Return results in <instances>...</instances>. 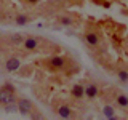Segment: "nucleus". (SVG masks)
<instances>
[{"mask_svg":"<svg viewBox=\"0 0 128 120\" xmlns=\"http://www.w3.org/2000/svg\"><path fill=\"white\" fill-rule=\"evenodd\" d=\"M21 67V59H19V56H10V58L5 59V70L10 72V74H13V72H16Z\"/></svg>","mask_w":128,"mask_h":120,"instance_id":"423d86ee","label":"nucleus"},{"mask_svg":"<svg viewBox=\"0 0 128 120\" xmlns=\"http://www.w3.org/2000/svg\"><path fill=\"white\" fill-rule=\"evenodd\" d=\"M26 2H27V3H30V5H35L38 0H26Z\"/></svg>","mask_w":128,"mask_h":120,"instance_id":"f3484780","label":"nucleus"},{"mask_svg":"<svg viewBox=\"0 0 128 120\" xmlns=\"http://www.w3.org/2000/svg\"><path fill=\"white\" fill-rule=\"evenodd\" d=\"M0 61H2V56H0Z\"/></svg>","mask_w":128,"mask_h":120,"instance_id":"6ab92c4d","label":"nucleus"},{"mask_svg":"<svg viewBox=\"0 0 128 120\" xmlns=\"http://www.w3.org/2000/svg\"><path fill=\"white\" fill-rule=\"evenodd\" d=\"M70 96L75 99H83L85 98V85L83 83H74L70 88Z\"/></svg>","mask_w":128,"mask_h":120,"instance_id":"9d476101","label":"nucleus"},{"mask_svg":"<svg viewBox=\"0 0 128 120\" xmlns=\"http://www.w3.org/2000/svg\"><path fill=\"white\" fill-rule=\"evenodd\" d=\"M115 74L122 83H128V67H125L123 64H118V67L115 69Z\"/></svg>","mask_w":128,"mask_h":120,"instance_id":"f8f14e48","label":"nucleus"},{"mask_svg":"<svg viewBox=\"0 0 128 120\" xmlns=\"http://www.w3.org/2000/svg\"><path fill=\"white\" fill-rule=\"evenodd\" d=\"M59 24H62V26H72V24L75 22V18L74 16H69V14H61L58 18Z\"/></svg>","mask_w":128,"mask_h":120,"instance_id":"2eb2a0df","label":"nucleus"},{"mask_svg":"<svg viewBox=\"0 0 128 120\" xmlns=\"http://www.w3.org/2000/svg\"><path fill=\"white\" fill-rule=\"evenodd\" d=\"M45 64L53 70H62V69H66L67 58L66 56H50V58H46Z\"/></svg>","mask_w":128,"mask_h":120,"instance_id":"7ed1b4c3","label":"nucleus"},{"mask_svg":"<svg viewBox=\"0 0 128 120\" xmlns=\"http://www.w3.org/2000/svg\"><path fill=\"white\" fill-rule=\"evenodd\" d=\"M22 48L27 53L40 51V48H42V38L35 37V35H26V37H24V42H22Z\"/></svg>","mask_w":128,"mask_h":120,"instance_id":"f257e3e1","label":"nucleus"},{"mask_svg":"<svg viewBox=\"0 0 128 120\" xmlns=\"http://www.w3.org/2000/svg\"><path fill=\"white\" fill-rule=\"evenodd\" d=\"M102 115L106 118H117V114H115V104H110V102H104L102 104Z\"/></svg>","mask_w":128,"mask_h":120,"instance_id":"9b49d317","label":"nucleus"},{"mask_svg":"<svg viewBox=\"0 0 128 120\" xmlns=\"http://www.w3.org/2000/svg\"><path fill=\"white\" fill-rule=\"evenodd\" d=\"M83 42L88 45V48L91 50H96L101 45V37H99V32L93 30V29H86L85 34H83Z\"/></svg>","mask_w":128,"mask_h":120,"instance_id":"f03ea898","label":"nucleus"},{"mask_svg":"<svg viewBox=\"0 0 128 120\" xmlns=\"http://www.w3.org/2000/svg\"><path fill=\"white\" fill-rule=\"evenodd\" d=\"M114 101L120 109H128V94L122 93V91H114Z\"/></svg>","mask_w":128,"mask_h":120,"instance_id":"1a4fd4ad","label":"nucleus"},{"mask_svg":"<svg viewBox=\"0 0 128 120\" xmlns=\"http://www.w3.org/2000/svg\"><path fill=\"white\" fill-rule=\"evenodd\" d=\"M24 37H26V35L21 34V32H14V34H11V35H10V42L13 43L14 46H22Z\"/></svg>","mask_w":128,"mask_h":120,"instance_id":"4468645a","label":"nucleus"},{"mask_svg":"<svg viewBox=\"0 0 128 120\" xmlns=\"http://www.w3.org/2000/svg\"><path fill=\"white\" fill-rule=\"evenodd\" d=\"M3 86H5V88H8V90H11V91H16V90H14V86L11 85L10 82H6V83H5V85H3Z\"/></svg>","mask_w":128,"mask_h":120,"instance_id":"dca6fc26","label":"nucleus"},{"mask_svg":"<svg viewBox=\"0 0 128 120\" xmlns=\"http://www.w3.org/2000/svg\"><path fill=\"white\" fill-rule=\"evenodd\" d=\"M8 102H16V91H11L8 88L2 86L0 88V104L5 106Z\"/></svg>","mask_w":128,"mask_h":120,"instance_id":"39448f33","label":"nucleus"},{"mask_svg":"<svg viewBox=\"0 0 128 120\" xmlns=\"http://www.w3.org/2000/svg\"><path fill=\"white\" fill-rule=\"evenodd\" d=\"M32 21V18L29 14H26V13H18L14 16V24L16 26H26V24H29Z\"/></svg>","mask_w":128,"mask_h":120,"instance_id":"ddd939ff","label":"nucleus"},{"mask_svg":"<svg viewBox=\"0 0 128 120\" xmlns=\"http://www.w3.org/2000/svg\"><path fill=\"white\" fill-rule=\"evenodd\" d=\"M98 94H99V86H98V83L93 82V80H90V82L85 85V98L88 99H96L98 98Z\"/></svg>","mask_w":128,"mask_h":120,"instance_id":"0eeeda50","label":"nucleus"},{"mask_svg":"<svg viewBox=\"0 0 128 120\" xmlns=\"http://www.w3.org/2000/svg\"><path fill=\"white\" fill-rule=\"evenodd\" d=\"M54 112L58 114V117H62V118H70L72 115H74L72 109L67 106V104H64V102H59L58 106L54 107Z\"/></svg>","mask_w":128,"mask_h":120,"instance_id":"6e6552de","label":"nucleus"},{"mask_svg":"<svg viewBox=\"0 0 128 120\" xmlns=\"http://www.w3.org/2000/svg\"><path fill=\"white\" fill-rule=\"evenodd\" d=\"M16 106H18V112L22 114V115H29L30 112L35 109L34 104H32V101L27 99V98H18V99H16Z\"/></svg>","mask_w":128,"mask_h":120,"instance_id":"20e7f679","label":"nucleus"},{"mask_svg":"<svg viewBox=\"0 0 128 120\" xmlns=\"http://www.w3.org/2000/svg\"><path fill=\"white\" fill-rule=\"evenodd\" d=\"M2 13H3V11H2V6H0V18H2Z\"/></svg>","mask_w":128,"mask_h":120,"instance_id":"a211bd4d","label":"nucleus"}]
</instances>
